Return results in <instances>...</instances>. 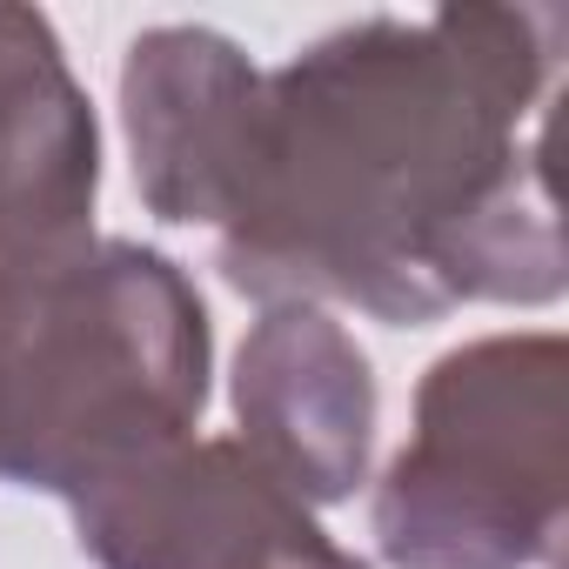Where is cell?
<instances>
[{"mask_svg":"<svg viewBox=\"0 0 569 569\" xmlns=\"http://www.w3.org/2000/svg\"><path fill=\"white\" fill-rule=\"evenodd\" d=\"M562 8L336 28L261 74L221 274L254 302H349L416 329L462 302H556L549 94Z\"/></svg>","mask_w":569,"mask_h":569,"instance_id":"6da1fadb","label":"cell"},{"mask_svg":"<svg viewBox=\"0 0 569 569\" xmlns=\"http://www.w3.org/2000/svg\"><path fill=\"white\" fill-rule=\"evenodd\" d=\"M208 309L141 241H74L0 268V482L81 502L194 436Z\"/></svg>","mask_w":569,"mask_h":569,"instance_id":"7a4b0ae2","label":"cell"},{"mask_svg":"<svg viewBox=\"0 0 569 569\" xmlns=\"http://www.w3.org/2000/svg\"><path fill=\"white\" fill-rule=\"evenodd\" d=\"M562 336H482L416 389V436L376 489L389 569H529L562 542Z\"/></svg>","mask_w":569,"mask_h":569,"instance_id":"3957f363","label":"cell"},{"mask_svg":"<svg viewBox=\"0 0 569 569\" xmlns=\"http://www.w3.org/2000/svg\"><path fill=\"white\" fill-rule=\"evenodd\" d=\"M68 509L101 569H369L228 436H188Z\"/></svg>","mask_w":569,"mask_h":569,"instance_id":"277c9868","label":"cell"},{"mask_svg":"<svg viewBox=\"0 0 569 569\" xmlns=\"http://www.w3.org/2000/svg\"><path fill=\"white\" fill-rule=\"evenodd\" d=\"M261 68L214 28H154L128 48L121 121L134 188L168 228H221L241 194Z\"/></svg>","mask_w":569,"mask_h":569,"instance_id":"5b68a950","label":"cell"},{"mask_svg":"<svg viewBox=\"0 0 569 569\" xmlns=\"http://www.w3.org/2000/svg\"><path fill=\"white\" fill-rule=\"evenodd\" d=\"M241 449L302 502H342L376 456V376L316 302H274L234 356Z\"/></svg>","mask_w":569,"mask_h":569,"instance_id":"8992f818","label":"cell"},{"mask_svg":"<svg viewBox=\"0 0 569 569\" xmlns=\"http://www.w3.org/2000/svg\"><path fill=\"white\" fill-rule=\"evenodd\" d=\"M101 134L54 28L0 0V268L88 241Z\"/></svg>","mask_w":569,"mask_h":569,"instance_id":"52a82bcc","label":"cell"}]
</instances>
